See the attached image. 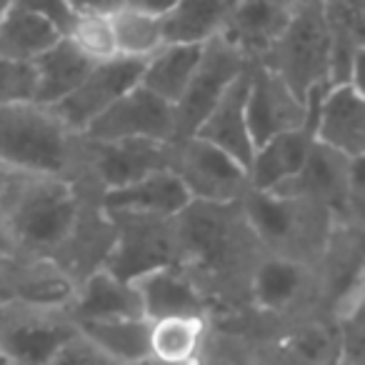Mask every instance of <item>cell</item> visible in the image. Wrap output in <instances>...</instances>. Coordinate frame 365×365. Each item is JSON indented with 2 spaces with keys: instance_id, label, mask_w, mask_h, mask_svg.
Returning a JSON list of instances; mask_svg holds the SVG:
<instances>
[{
  "instance_id": "cell-1",
  "label": "cell",
  "mask_w": 365,
  "mask_h": 365,
  "mask_svg": "<svg viewBox=\"0 0 365 365\" xmlns=\"http://www.w3.org/2000/svg\"><path fill=\"white\" fill-rule=\"evenodd\" d=\"M98 193L83 195V178L16 173L0 193V215L21 258H51L78 278L101 268L110 243Z\"/></svg>"
},
{
  "instance_id": "cell-2",
  "label": "cell",
  "mask_w": 365,
  "mask_h": 365,
  "mask_svg": "<svg viewBox=\"0 0 365 365\" xmlns=\"http://www.w3.org/2000/svg\"><path fill=\"white\" fill-rule=\"evenodd\" d=\"M0 160L13 173L83 178V143L48 108L0 106Z\"/></svg>"
},
{
  "instance_id": "cell-3",
  "label": "cell",
  "mask_w": 365,
  "mask_h": 365,
  "mask_svg": "<svg viewBox=\"0 0 365 365\" xmlns=\"http://www.w3.org/2000/svg\"><path fill=\"white\" fill-rule=\"evenodd\" d=\"M245 313L255 340L308 315H320V270L288 255L260 253L245 278Z\"/></svg>"
},
{
  "instance_id": "cell-4",
  "label": "cell",
  "mask_w": 365,
  "mask_h": 365,
  "mask_svg": "<svg viewBox=\"0 0 365 365\" xmlns=\"http://www.w3.org/2000/svg\"><path fill=\"white\" fill-rule=\"evenodd\" d=\"M240 210L263 253L288 255L315 265L328 250L333 233L340 228L315 205L273 190H248L240 198Z\"/></svg>"
},
{
  "instance_id": "cell-5",
  "label": "cell",
  "mask_w": 365,
  "mask_h": 365,
  "mask_svg": "<svg viewBox=\"0 0 365 365\" xmlns=\"http://www.w3.org/2000/svg\"><path fill=\"white\" fill-rule=\"evenodd\" d=\"M258 66L283 78L300 101L330 88V31L323 0H300L290 8L278 41Z\"/></svg>"
},
{
  "instance_id": "cell-6",
  "label": "cell",
  "mask_w": 365,
  "mask_h": 365,
  "mask_svg": "<svg viewBox=\"0 0 365 365\" xmlns=\"http://www.w3.org/2000/svg\"><path fill=\"white\" fill-rule=\"evenodd\" d=\"M110 228V243L101 268L125 283L153 270L178 265L175 218H148V215H103Z\"/></svg>"
},
{
  "instance_id": "cell-7",
  "label": "cell",
  "mask_w": 365,
  "mask_h": 365,
  "mask_svg": "<svg viewBox=\"0 0 365 365\" xmlns=\"http://www.w3.org/2000/svg\"><path fill=\"white\" fill-rule=\"evenodd\" d=\"M173 173L180 178L182 188L195 203H240L250 190L248 170L225 150L200 138H182L175 143Z\"/></svg>"
},
{
  "instance_id": "cell-8",
  "label": "cell",
  "mask_w": 365,
  "mask_h": 365,
  "mask_svg": "<svg viewBox=\"0 0 365 365\" xmlns=\"http://www.w3.org/2000/svg\"><path fill=\"white\" fill-rule=\"evenodd\" d=\"M83 178L96 193L125 188L153 173L173 170L175 143L158 140H83Z\"/></svg>"
},
{
  "instance_id": "cell-9",
  "label": "cell",
  "mask_w": 365,
  "mask_h": 365,
  "mask_svg": "<svg viewBox=\"0 0 365 365\" xmlns=\"http://www.w3.org/2000/svg\"><path fill=\"white\" fill-rule=\"evenodd\" d=\"M250 68V63L235 51L223 38H213L203 46L200 63L190 78L188 88L180 96V101L173 106L175 115V143L182 138L195 135L200 123L208 118L215 103L223 98V93Z\"/></svg>"
},
{
  "instance_id": "cell-10",
  "label": "cell",
  "mask_w": 365,
  "mask_h": 365,
  "mask_svg": "<svg viewBox=\"0 0 365 365\" xmlns=\"http://www.w3.org/2000/svg\"><path fill=\"white\" fill-rule=\"evenodd\" d=\"M310 108L313 140L350 160H363L365 153V98L363 86L340 83L305 98Z\"/></svg>"
},
{
  "instance_id": "cell-11",
  "label": "cell",
  "mask_w": 365,
  "mask_h": 365,
  "mask_svg": "<svg viewBox=\"0 0 365 365\" xmlns=\"http://www.w3.org/2000/svg\"><path fill=\"white\" fill-rule=\"evenodd\" d=\"M83 140H158L175 143V115L173 106L153 96L138 83L103 110L83 133Z\"/></svg>"
},
{
  "instance_id": "cell-12",
  "label": "cell",
  "mask_w": 365,
  "mask_h": 365,
  "mask_svg": "<svg viewBox=\"0 0 365 365\" xmlns=\"http://www.w3.org/2000/svg\"><path fill=\"white\" fill-rule=\"evenodd\" d=\"M245 120L253 140V150L270 138L310 128V108L265 66H250L248 98H245Z\"/></svg>"
},
{
  "instance_id": "cell-13",
  "label": "cell",
  "mask_w": 365,
  "mask_h": 365,
  "mask_svg": "<svg viewBox=\"0 0 365 365\" xmlns=\"http://www.w3.org/2000/svg\"><path fill=\"white\" fill-rule=\"evenodd\" d=\"M143 63L125 61V58H113L106 63H96L91 68L83 83L66 96L61 103H56L48 110L73 133L83 135L86 128L101 115L103 110L113 106L120 96H125L130 88L140 83Z\"/></svg>"
},
{
  "instance_id": "cell-14",
  "label": "cell",
  "mask_w": 365,
  "mask_h": 365,
  "mask_svg": "<svg viewBox=\"0 0 365 365\" xmlns=\"http://www.w3.org/2000/svg\"><path fill=\"white\" fill-rule=\"evenodd\" d=\"M76 333V323L66 313L13 308L0 320V353L21 365H51Z\"/></svg>"
},
{
  "instance_id": "cell-15",
  "label": "cell",
  "mask_w": 365,
  "mask_h": 365,
  "mask_svg": "<svg viewBox=\"0 0 365 365\" xmlns=\"http://www.w3.org/2000/svg\"><path fill=\"white\" fill-rule=\"evenodd\" d=\"M13 308L33 313H66L78 293V278L68 265L51 258H21L6 273Z\"/></svg>"
},
{
  "instance_id": "cell-16",
  "label": "cell",
  "mask_w": 365,
  "mask_h": 365,
  "mask_svg": "<svg viewBox=\"0 0 365 365\" xmlns=\"http://www.w3.org/2000/svg\"><path fill=\"white\" fill-rule=\"evenodd\" d=\"M193 203L180 178L173 170L153 173L125 188L98 193L96 205L101 215H148V218H178Z\"/></svg>"
},
{
  "instance_id": "cell-17",
  "label": "cell",
  "mask_w": 365,
  "mask_h": 365,
  "mask_svg": "<svg viewBox=\"0 0 365 365\" xmlns=\"http://www.w3.org/2000/svg\"><path fill=\"white\" fill-rule=\"evenodd\" d=\"M133 285L138 290L145 320L178 318V315H205L213 320V303L208 293L180 265L153 270Z\"/></svg>"
},
{
  "instance_id": "cell-18",
  "label": "cell",
  "mask_w": 365,
  "mask_h": 365,
  "mask_svg": "<svg viewBox=\"0 0 365 365\" xmlns=\"http://www.w3.org/2000/svg\"><path fill=\"white\" fill-rule=\"evenodd\" d=\"M288 13V8L275 0H238L225 21L220 38L230 43L250 66H258L278 41Z\"/></svg>"
},
{
  "instance_id": "cell-19",
  "label": "cell",
  "mask_w": 365,
  "mask_h": 365,
  "mask_svg": "<svg viewBox=\"0 0 365 365\" xmlns=\"http://www.w3.org/2000/svg\"><path fill=\"white\" fill-rule=\"evenodd\" d=\"M68 318L76 325L143 318V308L135 285L115 278L106 268H93L78 283V293L73 305L68 308Z\"/></svg>"
},
{
  "instance_id": "cell-20",
  "label": "cell",
  "mask_w": 365,
  "mask_h": 365,
  "mask_svg": "<svg viewBox=\"0 0 365 365\" xmlns=\"http://www.w3.org/2000/svg\"><path fill=\"white\" fill-rule=\"evenodd\" d=\"M330 31V86H360L365 0H323Z\"/></svg>"
},
{
  "instance_id": "cell-21",
  "label": "cell",
  "mask_w": 365,
  "mask_h": 365,
  "mask_svg": "<svg viewBox=\"0 0 365 365\" xmlns=\"http://www.w3.org/2000/svg\"><path fill=\"white\" fill-rule=\"evenodd\" d=\"M248 73L250 68L223 93L215 108L208 113L195 135L210 145L225 150L230 158L240 163L248 170L250 158H253V140L248 133V120H245V98H248Z\"/></svg>"
},
{
  "instance_id": "cell-22",
  "label": "cell",
  "mask_w": 365,
  "mask_h": 365,
  "mask_svg": "<svg viewBox=\"0 0 365 365\" xmlns=\"http://www.w3.org/2000/svg\"><path fill=\"white\" fill-rule=\"evenodd\" d=\"M310 148H313L310 128L283 133V135H275L268 143L258 145L248 165L250 190H275L293 180L303 170Z\"/></svg>"
},
{
  "instance_id": "cell-23",
  "label": "cell",
  "mask_w": 365,
  "mask_h": 365,
  "mask_svg": "<svg viewBox=\"0 0 365 365\" xmlns=\"http://www.w3.org/2000/svg\"><path fill=\"white\" fill-rule=\"evenodd\" d=\"M213 320L205 315H178L150 320L148 350L155 365H195L208 348Z\"/></svg>"
},
{
  "instance_id": "cell-24",
  "label": "cell",
  "mask_w": 365,
  "mask_h": 365,
  "mask_svg": "<svg viewBox=\"0 0 365 365\" xmlns=\"http://www.w3.org/2000/svg\"><path fill=\"white\" fill-rule=\"evenodd\" d=\"M230 11V0H178L160 18L163 38L175 46H205L223 33Z\"/></svg>"
},
{
  "instance_id": "cell-25",
  "label": "cell",
  "mask_w": 365,
  "mask_h": 365,
  "mask_svg": "<svg viewBox=\"0 0 365 365\" xmlns=\"http://www.w3.org/2000/svg\"><path fill=\"white\" fill-rule=\"evenodd\" d=\"M93 66L96 63L83 58L71 46V41L61 38L51 51L43 53L33 63V73H36V96H33V103L41 108H53L81 86L83 78L91 73Z\"/></svg>"
},
{
  "instance_id": "cell-26",
  "label": "cell",
  "mask_w": 365,
  "mask_h": 365,
  "mask_svg": "<svg viewBox=\"0 0 365 365\" xmlns=\"http://www.w3.org/2000/svg\"><path fill=\"white\" fill-rule=\"evenodd\" d=\"M203 46H175L165 43L153 58L143 63L140 86L158 96L160 101L175 106L188 88L195 68L200 63Z\"/></svg>"
},
{
  "instance_id": "cell-27",
  "label": "cell",
  "mask_w": 365,
  "mask_h": 365,
  "mask_svg": "<svg viewBox=\"0 0 365 365\" xmlns=\"http://www.w3.org/2000/svg\"><path fill=\"white\" fill-rule=\"evenodd\" d=\"M61 38L63 33L51 21L21 8L11 6L0 16V58L16 63H36Z\"/></svg>"
},
{
  "instance_id": "cell-28",
  "label": "cell",
  "mask_w": 365,
  "mask_h": 365,
  "mask_svg": "<svg viewBox=\"0 0 365 365\" xmlns=\"http://www.w3.org/2000/svg\"><path fill=\"white\" fill-rule=\"evenodd\" d=\"M78 333L86 335L93 345L108 353L113 360L123 365H145L150 363L148 350V333L150 320L145 318H120V320H101V323L76 325Z\"/></svg>"
},
{
  "instance_id": "cell-29",
  "label": "cell",
  "mask_w": 365,
  "mask_h": 365,
  "mask_svg": "<svg viewBox=\"0 0 365 365\" xmlns=\"http://www.w3.org/2000/svg\"><path fill=\"white\" fill-rule=\"evenodd\" d=\"M110 26L113 36H115L118 58L145 63L148 58H153L165 46L163 23L155 16H148V13L123 6L120 11H115L110 16Z\"/></svg>"
},
{
  "instance_id": "cell-30",
  "label": "cell",
  "mask_w": 365,
  "mask_h": 365,
  "mask_svg": "<svg viewBox=\"0 0 365 365\" xmlns=\"http://www.w3.org/2000/svg\"><path fill=\"white\" fill-rule=\"evenodd\" d=\"M66 41L88 58L91 63H106L118 58L115 36H113L110 16H98V13H76L71 28L66 31Z\"/></svg>"
},
{
  "instance_id": "cell-31",
  "label": "cell",
  "mask_w": 365,
  "mask_h": 365,
  "mask_svg": "<svg viewBox=\"0 0 365 365\" xmlns=\"http://www.w3.org/2000/svg\"><path fill=\"white\" fill-rule=\"evenodd\" d=\"M195 365H258V353L253 338L213 325L208 348Z\"/></svg>"
},
{
  "instance_id": "cell-32",
  "label": "cell",
  "mask_w": 365,
  "mask_h": 365,
  "mask_svg": "<svg viewBox=\"0 0 365 365\" xmlns=\"http://www.w3.org/2000/svg\"><path fill=\"white\" fill-rule=\"evenodd\" d=\"M33 96H36L33 63H16L0 58V106L33 103Z\"/></svg>"
},
{
  "instance_id": "cell-33",
  "label": "cell",
  "mask_w": 365,
  "mask_h": 365,
  "mask_svg": "<svg viewBox=\"0 0 365 365\" xmlns=\"http://www.w3.org/2000/svg\"><path fill=\"white\" fill-rule=\"evenodd\" d=\"M51 365H123V363H118L108 353H103L86 335L76 333L63 345L61 353L51 360Z\"/></svg>"
},
{
  "instance_id": "cell-34",
  "label": "cell",
  "mask_w": 365,
  "mask_h": 365,
  "mask_svg": "<svg viewBox=\"0 0 365 365\" xmlns=\"http://www.w3.org/2000/svg\"><path fill=\"white\" fill-rule=\"evenodd\" d=\"M11 6L51 21L53 26L63 33V36H66V31L71 28L73 18H76L73 8L68 6V0H11Z\"/></svg>"
},
{
  "instance_id": "cell-35",
  "label": "cell",
  "mask_w": 365,
  "mask_h": 365,
  "mask_svg": "<svg viewBox=\"0 0 365 365\" xmlns=\"http://www.w3.org/2000/svg\"><path fill=\"white\" fill-rule=\"evenodd\" d=\"M18 260H21V253H18L16 243H13L11 233H8L6 220L0 215V275H6Z\"/></svg>"
},
{
  "instance_id": "cell-36",
  "label": "cell",
  "mask_w": 365,
  "mask_h": 365,
  "mask_svg": "<svg viewBox=\"0 0 365 365\" xmlns=\"http://www.w3.org/2000/svg\"><path fill=\"white\" fill-rule=\"evenodd\" d=\"M73 13H98V16H113L125 6V0H68Z\"/></svg>"
},
{
  "instance_id": "cell-37",
  "label": "cell",
  "mask_w": 365,
  "mask_h": 365,
  "mask_svg": "<svg viewBox=\"0 0 365 365\" xmlns=\"http://www.w3.org/2000/svg\"><path fill=\"white\" fill-rule=\"evenodd\" d=\"M178 0H125V8H133V11L148 13V16L163 18Z\"/></svg>"
},
{
  "instance_id": "cell-38",
  "label": "cell",
  "mask_w": 365,
  "mask_h": 365,
  "mask_svg": "<svg viewBox=\"0 0 365 365\" xmlns=\"http://www.w3.org/2000/svg\"><path fill=\"white\" fill-rule=\"evenodd\" d=\"M13 310V300H11V290H8L6 275H0V320L6 318Z\"/></svg>"
},
{
  "instance_id": "cell-39",
  "label": "cell",
  "mask_w": 365,
  "mask_h": 365,
  "mask_svg": "<svg viewBox=\"0 0 365 365\" xmlns=\"http://www.w3.org/2000/svg\"><path fill=\"white\" fill-rule=\"evenodd\" d=\"M13 175H16V173H13L11 168L6 165V163L0 160V193H3V190H6V185L13 180Z\"/></svg>"
},
{
  "instance_id": "cell-40",
  "label": "cell",
  "mask_w": 365,
  "mask_h": 365,
  "mask_svg": "<svg viewBox=\"0 0 365 365\" xmlns=\"http://www.w3.org/2000/svg\"><path fill=\"white\" fill-rule=\"evenodd\" d=\"M330 365H363L360 360H350V358H338V360H333Z\"/></svg>"
},
{
  "instance_id": "cell-41",
  "label": "cell",
  "mask_w": 365,
  "mask_h": 365,
  "mask_svg": "<svg viewBox=\"0 0 365 365\" xmlns=\"http://www.w3.org/2000/svg\"><path fill=\"white\" fill-rule=\"evenodd\" d=\"M275 3H280V6L288 8V11H290V8H293L295 3H300V0H275Z\"/></svg>"
},
{
  "instance_id": "cell-42",
  "label": "cell",
  "mask_w": 365,
  "mask_h": 365,
  "mask_svg": "<svg viewBox=\"0 0 365 365\" xmlns=\"http://www.w3.org/2000/svg\"><path fill=\"white\" fill-rule=\"evenodd\" d=\"M0 365H21V363H16V360H11V358H6V355L0 353Z\"/></svg>"
},
{
  "instance_id": "cell-43",
  "label": "cell",
  "mask_w": 365,
  "mask_h": 365,
  "mask_svg": "<svg viewBox=\"0 0 365 365\" xmlns=\"http://www.w3.org/2000/svg\"><path fill=\"white\" fill-rule=\"evenodd\" d=\"M8 8H11V0H0V16H3Z\"/></svg>"
},
{
  "instance_id": "cell-44",
  "label": "cell",
  "mask_w": 365,
  "mask_h": 365,
  "mask_svg": "<svg viewBox=\"0 0 365 365\" xmlns=\"http://www.w3.org/2000/svg\"><path fill=\"white\" fill-rule=\"evenodd\" d=\"M230 3H233V6H235V3H238V0H230Z\"/></svg>"
},
{
  "instance_id": "cell-45",
  "label": "cell",
  "mask_w": 365,
  "mask_h": 365,
  "mask_svg": "<svg viewBox=\"0 0 365 365\" xmlns=\"http://www.w3.org/2000/svg\"><path fill=\"white\" fill-rule=\"evenodd\" d=\"M145 365H155V363H145Z\"/></svg>"
}]
</instances>
